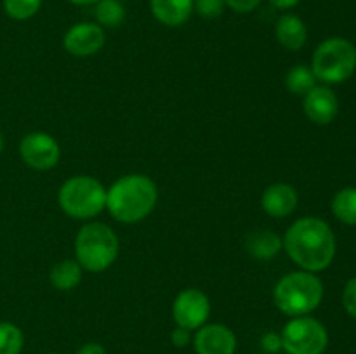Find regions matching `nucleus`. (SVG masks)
Segmentation results:
<instances>
[{"instance_id": "nucleus-1", "label": "nucleus", "mask_w": 356, "mask_h": 354, "mask_svg": "<svg viewBox=\"0 0 356 354\" xmlns=\"http://www.w3.org/2000/svg\"><path fill=\"white\" fill-rule=\"evenodd\" d=\"M284 246L289 257L305 271H323L336 255V238L327 222L316 217L296 221L287 229Z\"/></svg>"}, {"instance_id": "nucleus-2", "label": "nucleus", "mask_w": 356, "mask_h": 354, "mask_svg": "<svg viewBox=\"0 0 356 354\" xmlns=\"http://www.w3.org/2000/svg\"><path fill=\"white\" fill-rule=\"evenodd\" d=\"M156 186L143 174L120 177L106 191V207L120 222H139L153 210L156 203Z\"/></svg>"}, {"instance_id": "nucleus-3", "label": "nucleus", "mask_w": 356, "mask_h": 354, "mask_svg": "<svg viewBox=\"0 0 356 354\" xmlns=\"http://www.w3.org/2000/svg\"><path fill=\"white\" fill-rule=\"evenodd\" d=\"M323 297L320 278L309 271L287 274L275 287V304L289 316H305L315 311Z\"/></svg>"}, {"instance_id": "nucleus-4", "label": "nucleus", "mask_w": 356, "mask_h": 354, "mask_svg": "<svg viewBox=\"0 0 356 354\" xmlns=\"http://www.w3.org/2000/svg\"><path fill=\"white\" fill-rule=\"evenodd\" d=\"M76 262L87 271L101 273L115 262L118 255V238L113 229L101 222L86 224L75 239Z\"/></svg>"}, {"instance_id": "nucleus-5", "label": "nucleus", "mask_w": 356, "mask_h": 354, "mask_svg": "<svg viewBox=\"0 0 356 354\" xmlns=\"http://www.w3.org/2000/svg\"><path fill=\"white\" fill-rule=\"evenodd\" d=\"M356 69V47L350 40L332 37L316 47L312 71L325 83H343Z\"/></svg>"}, {"instance_id": "nucleus-6", "label": "nucleus", "mask_w": 356, "mask_h": 354, "mask_svg": "<svg viewBox=\"0 0 356 354\" xmlns=\"http://www.w3.org/2000/svg\"><path fill=\"white\" fill-rule=\"evenodd\" d=\"M59 205L75 219H89L106 207V189L99 180L89 176H75L59 189Z\"/></svg>"}, {"instance_id": "nucleus-7", "label": "nucleus", "mask_w": 356, "mask_h": 354, "mask_svg": "<svg viewBox=\"0 0 356 354\" xmlns=\"http://www.w3.org/2000/svg\"><path fill=\"white\" fill-rule=\"evenodd\" d=\"M329 344L325 326L315 318L298 316L285 325L282 347L289 354H322Z\"/></svg>"}, {"instance_id": "nucleus-8", "label": "nucleus", "mask_w": 356, "mask_h": 354, "mask_svg": "<svg viewBox=\"0 0 356 354\" xmlns=\"http://www.w3.org/2000/svg\"><path fill=\"white\" fill-rule=\"evenodd\" d=\"M209 312H211V304H209L207 295L200 290H195V288L181 292L174 301L172 314L177 326H181V328H200L207 321Z\"/></svg>"}, {"instance_id": "nucleus-9", "label": "nucleus", "mask_w": 356, "mask_h": 354, "mask_svg": "<svg viewBox=\"0 0 356 354\" xmlns=\"http://www.w3.org/2000/svg\"><path fill=\"white\" fill-rule=\"evenodd\" d=\"M19 153L28 167L37 170H47L58 163L59 146L45 132H30L19 142Z\"/></svg>"}, {"instance_id": "nucleus-10", "label": "nucleus", "mask_w": 356, "mask_h": 354, "mask_svg": "<svg viewBox=\"0 0 356 354\" xmlns=\"http://www.w3.org/2000/svg\"><path fill=\"white\" fill-rule=\"evenodd\" d=\"M66 51L76 58H86L99 52L104 45V31L99 24L79 23L73 24L63 40Z\"/></svg>"}, {"instance_id": "nucleus-11", "label": "nucleus", "mask_w": 356, "mask_h": 354, "mask_svg": "<svg viewBox=\"0 0 356 354\" xmlns=\"http://www.w3.org/2000/svg\"><path fill=\"white\" fill-rule=\"evenodd\" d=\"M195 349L198 354H235L236 339L228 326L205 325L195 337Z\"/></svg>"}, {"instance_id": "nucleus-12", "label": "nucleus", "mask_w": 356, "mask_h": 354, "mask_svg": "<svg viewBox=\"0 0 356 354\" xmlns=\"http://www.w3.org/2000/svg\"><path fill=\"white\" fill-rule=\"evenodd\" d=\"M339 103L329 87H313L305 96V111L312 121L316 125H329L336 118Z\"/></svg>"}, {"instance_id": "nucleus-13", "label": "nucleus", "mask_w": 356, "mask_h": 354, "mask_svg": "<svg viewBox=\"0 0 356 354\" xmlns=\"http://www.w3.org/2000/svg\"><path fill=\"white\" fill-rule=\"evenodd\" d=\"M261 205L271 217H285L294 212L298 205V193L289 184H273L263 193Z\"/></svg>"}, {"instance_id": "nucleus-14", "label": "nucleus", "mask_w": 356, "mask_h": 354, "mask_svg": "<svg viewBox=\"0 0 356 354\" xmlns=\"http://www.w3.org/2000/svg\"><path fill=\"white\" fill-rule=\"evenodd\" d=\"M195 0H149L156 19L167 26H181L190 19Z\"/></svg>"}, {"instance_id": "nucleus-15", "label": "nucleus", "mask_w": 356, "mask_h": 354, "mask_svg": "<svg viewBox=\"0 0 356 354\" xmlns=\"http://www.w3.org/2000/svg\"><path fill=\"white\" fill-rule=\"evenodd\" d=\"M275 35H277L278 42L285 49L299 51L306 44L308 30H306V24L302 23L299 16H296V14H284V16L278 17L277 26H275Z\"/></svg>"}, {"instance_id": "nucleus-16", "label": "nucleus", "mask_w": 356, "mask_h": 354, "mask_svg": "<svg viewBox=\"0 0 356 354\" xmlns=\"http://www.w3.org/2000/svg\"><path fill=\"white\" fill-rule=\"evenodd\" d=\"M82 280V266L76 260H61L51 271V283L58 290H72Z\"/></svg>"}, {"instance_id": "nucleus-17", "label": "nucleus", "mask_w": 356, "mask_h": 354, "mask_svg": "<svg viewBox=\"0 0 356 354\" xmlns=\"http://www.w3.org/2000/svg\"><path fill=\"white\" fill-rule=\"evenodd\" d=\"M282 242L277 235L271 231H257L247 239V248L252 252L257 259H271L280 250Z\"/></svg>"}, {"instance_id": "nucleus-18", "label": "nucleus", "mask_w": 356, "mask_h": 354, "mask_svg": "<svg viewBox=\"0 0 356 354\" xmlns=\"http://www.w3.org/2000/svg\"><path fill=\"white\" fill-rule=\"evenodd\" d=\"M332 212L344 224L356 226V187H344L334 196Z\"/></svg>"}, {"instance_id": "nucleus-19", "label": "nucleus", "mask_w": 356, "mask_h": 354, "mask_svg": "<svg viewBox=\"0 0 356 354\" xmlns=\"http://www.w3.org/2000/svg\"><path fill=\"white\" fill-rule=\"evenodd\" d=\"M316 76L313 75L312 69L305 65H298L287 73L285 76V85L291 90L292 94H298V96H302V94H308L309 90L315 87Z\"/></svg>"}, {"instance_id": "nucleus-20", "label": "nucleus", "mask_w": 356, "mask_h": 354, "mask_svg": "<svg viewBox=\"0 0 356 354\" xmlns=\"http://www.w3.org/2000/svg\"><path fill=\"white\" fill-rule=\"evenodd\" d=\"M94 14L97 23L108 28L118 26L125 19V9L120 0H97Z\"/></svg>"}, {"instance_id": "nucleus-21", "label": "nucleus", "mask_w": 356, "mask_h": 354, "mask_svg": "<svg viewBox=\"0 0 356 354\" xmlns=\"http://www.w3.org/2000/svg\"><path fill=\"white\" fill-rule=\"evenodd\" d=\"M23 349V332L14 323H0V354H19Z\"/></svg>"}, {"instance_id": "nucleus-22", "label": "nucleus", "mask_w": 356, "mask_h": 354, "mask_svg": "<svg viewBox=\"0 0 356 354\" xmlns=\"http://www.w3.org/2000/svg\"><path fill=\"white\" fill-rule=\"evenodd\" d=\"M3 10L16 21H26L38 12L42 0H2Z\"/></svg>"}, {"instance_id": "nucleus-23", "label": "nucleus", "mask_w": 356, "mask_h": 354, "mask_svg": "<svg viewBox=\"0 0 356 354\" xmlns=\"http://www.w3.org/2000/svg\"><path fill=\"white\" fill-rule=\"evenodd\" d=\"M225 7V0H195L193 3V10H197L202 17H207V19L221 16Z\"/></svg>"}, {"instance_id": "nucleus-24", "label": "nucleus", "mask_w": 356, "mask_h": 354, "mask_svg": "<svg viewBox=\"0 0 356 354\" xmlns=\"http://www.w3.org/2000/svg\"><path fill=\"white\" fill-rule=\"evenodd\" d=\"M343 305L350 316L356 318V278H351L343 292Z\"/></svg>"}, {"instance_id": "nucleus-25", "label": "nucleus", "mask_w": 356, "mask_h": 354, "mask_svg": "<svg viewBox=\"0 0 356 354\" xmlns=\"http://www.w3.org/2000/svg\"><path fill=\"white\" fill-rule=\"evenodd\" d=\"M261 2H263V0H225L226 6L238 14L252 12L254 9H257V7L261 6Z\"/></svg>"}, {"instance_id": "nucleus-26", "label": "nucleus", "mask_w": 356, "mask_h": 354, "mask_svg": "<svg viewBox=\"0 0 356 354\" xmlns=\"http://www.w3.org/2000/svg\"><path fill=\"white\" fill-rule=\"evenodd\" d=\"M172 342H174V346H177V347H184L186 346L188 342H190V330H186V328H176L172 332Z\"/></svg>"}, {"instance_id": "nucleus-27", "label": "nucleus", "mask_w": 356, "mask_h": 354, "mask_svg": "<svg viewBox=\"0 0 356 354\" xmlns=\"http://www.w3.org/2000/svg\"><path fill=\"white\" fill-rule=\"evenodd\" d=\"M76 354H106V351H104V347L99 346V344L89 342L86 344V346L80 347V349L76 351Z\"/></svg>"}, {"instance_id": "nucleus-28", "label": "nucleus", "mask_w": 356, "mask_h": 354, "mask_svg": "<svg viewBox=\"0 0 356 354\" xmlns=\"http://www.w3.org/2000/svg\"><path fill=\"white\" fill-rule=\"evenodd\" d=\"M301 0H270L271 6H275L277 9H292L296 7Z\"/></svg>"}, {"instance_id": "nucleus-29", "label": "nucleus", "mask_w": 356, "mask_h": 354, "mask_svg": "<svg viewBox=\"0 0 356 354\" xmlns=\"http://www.w3.org/2000/svg\"><path fill=\"white\" fill-rule=\"evenodd\" d=\"M75 6H90V3H96L97 0H70Z\"/></svg>"}, {"instance_id": "nucleus-30", "label": "nucleus", "mask_w": 356, "mask_h": 354, "mask_svg": "<svg viewBox=\"0 0 356 354\" xmlns=\"http://www.w3.org/2000/svg\"><path fill=\"white\" fill-rule=\"evenodd\" d=\"M2 149H3V135L2 132H0V153H2Z\"/></svg>"}]
</instances>
